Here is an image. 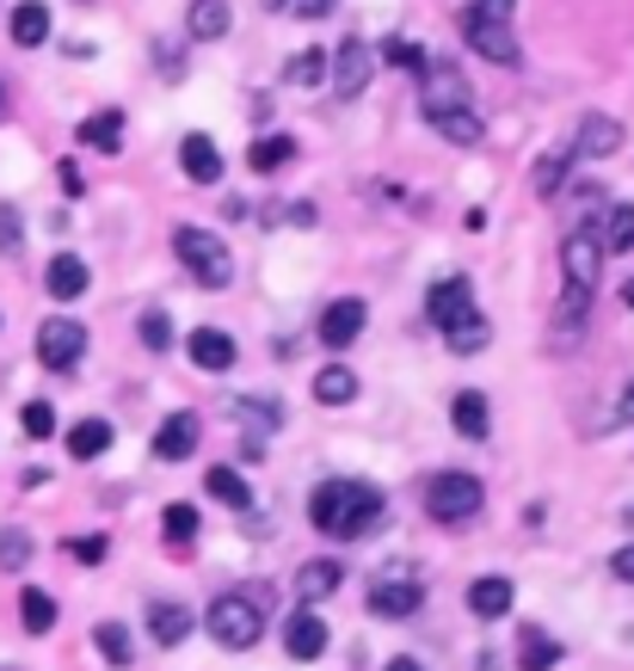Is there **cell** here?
I'll list each match as a JSON object with an SVG mask.
<instances>
[{"instance_id": "1", "label": "cell", "mask_w": 634, "mask_h": 671, "mask_svg": "<svg viewBox=\"0 0 634 671\" xmlns=\"http://www.w3.org/2000/svg\"><path fill=\"white\" fill-rule=\"evenodd\" d=\"M383 512H388L383 487H370V481H345V474H339V481H320L315 500H308L315 530H320V536H333V542L376 536V530H383Z\"/></svg>"}, {"instance_id": "2", "label": "cell", "mask_w": 634, "mask_h": 671, "mask_svg": "<svg viewBox=\"0 0 634 671\" xmlns=\"http://www.w3.org/2000/svg\"><path fill=\"white\" fill-rule=\"evenodd\" d=\"M172 253H179V265H186L191 277H198L204 290H228L235 284V253H228L222 235H210V228H172Z\"/></svg>"}, {"instance_id": "3", "label": "cell", "mask_w": 634, "mask_h": 671, "mask_svg": "<svg viewBox=\"0 0 634 671\" xmlns=\"http://www.w3.org/2000/svg\"><path fill=\"white\" fill-rule=\"evenodd\" d=\"M481 505H487V493H481V481H475V474H463V468L432 474V481H425V517H432V524H449V530L475 524Z\"/></svg>"}, {"instance_id": "4", "label": "cell", "mask_w": 634, "mask_h": 671, "mask_svg": "<svg viewBox=\"0 0 634 671\" xmlns=\"http://www.w3.org/2000/svg\"><path fill=\"white\" fill-rule=\"evenodd\" d=\"M204 622H210V634H216L222 647L247 653V647H259V634H265V598H259V592H222Z\"/></svg>"}, {"instance_id": "5", "label": "cell", "mask_w": 634, "mask_h": 671, "mask_svg": "<svg viewBox=\"0 0 634 671\" xmlns=\"http://www.w3.org/2000/svg\"><path fill=\"white\" fill-rule=\"evenodd\" d=\"M456 26H463V38H468V50H475V56H487V62H499V68H512V62H517L512 19H493V13H481L475 0H468Z\"/></svg>"}, {"instance_id": "6", "label": "cell", "mask_w": 634, "mask_h": 671, "mask_svg": "<svg viewBox=\"0 0 634 671\" xmlns=\"http://www.w3.org/2000/svg\"><path fill=\"white\" fill-rule=\"evenodd\" d=\"M561 272L579 290H597V277H604V228H573L561 240Z\"/></svg>"}, {"instance_id": "7", "label": "cell", "mask_w": 634, "mask_h": 671, "mask_svg": "<svg viewBox=\"0 0 634 671\" xmlns=\"http://www.w3.org/2000/svg\"><path fill=\"white\" fill-rule=\"evenodd\" d=\"M80 352H87V327H80V320L50 315V320L38 327V357H43V369H75Z\"/></svg>"}, {"instance_id": "8", "label": "cell", "mask_w": 634, "mask_h": 671, "mask_svg": "<svg viewBox=\"0 0 634 671\" xmlns=\"http://www.w3.org/2000/svg\"><path fill=\"white\" fill-rule=\"evenodd\" d=\"M425 315H432V327L456 333L463 320H475V290H468V277H437L432 296H425Z\"/></svg>"}, {"instance_id": "9", "label": "cell", "mask_w": 634, "mask_h": 671, "mask_svg": "<svg viewBox=\"0 0 634 671\" xmlns=\"http://www.w3.org/2000/svg\"><path fill=\"white\" fill-rule=\"evenodd\" d=\"M364 327H370V308L357 303V296H339V303L320 308L315 339L327 345V352H345V345H357V333H364Z\"/></svg>"}, {"instance_id": "10", "label": "cell", "mask_w": 634, "mask_h": 671, "mask_svg": "<svg viewBox=\"0 0 634 671\" xmlns=\"http://www.w3.org/2000/svg\"><path fill=\"white\" fill-rule=\"evenodd\" d=\"M370 75H376V50L364 38H345L339 50H333V92H339V99H357V92L370 87Z\"/></svg>"}, {"instance_id": "11", "label": "cell", "mask_w": 634, "mask_h": 671, "mask_svg": "<svg viewBox=\"0 0 634 671\" xmlns=\"http://www.w3.org/2000/svg\"><path fill=\"white\" fill-rule=\"evenodd\" d=\"M419 106H425V118H449V111H468V80L456 75V68H425V87H419Z\"/></svg>"}, {"instance_id": "12", "label": "cell", "mask_w": 634, "mask_h": 671, "mask_svg": "<svg viewBox=\"0 0 634 671\" xmlns=\"http://www.w3.org/2000/svg\"><path fill=\"white\" fill-rule=\"evenodd\" d=\"M419 604H425V585L413 580V573H388V580L370 585V610H376V616H388V622H395V616H413Z\"/></svg>"}, {"instance_id": "13", "label": "cell", "mask_w": 634, "mask_h": 671, "mask_svg": "<svg viewBox=\"0 0 634 671\" xmlns=\"http://www.w3.org/2000/svg\"><path fill=\"white\" fill-rule=\"evenodd\" d=\"M327 641H333V634H327V622H320L315 604H303L290 622H284V653H290V659H320V653H327Z\"/></svg>"}, {"instance_id": "14", "label": "cell", "mask_w": 634, "mask_h": 671, "mask_svg": "<svg viewBox=\"0 0 634 671\" xmlns=\"http://www.w3.org/2000/svg\"><path fill=\"white\" fill-rule=\"evenodd\" d=\"M179 167H186L191 185H222V148H216L204 130H191L186 142H179Z\"/></svg>"}, {"instance_id": "15", "label": "cell", "mask_w": 634, "mask_h": 671, "mask_svg": "<svg viewBox=\"0 0 634 671\" xmlns=\"http://www.w3.org/2000/svg\"><path fill=\"white\" fill-rule=\"evenodd\" d=\"M198 432H204L198 413H172V420H160V432H155V456H160V462H186L191 450H198Z\"/></svg>"}, {"instance_id": "16", "label": "cell", "mask_w": 634, "mask_h": 671, "mask_svg": "<svg viewBox=\"0 0 634 671\" xmlns=\"http://www.w3.org/2000/svg\"><path fill=\"white\" fill-rule=\"evenodd\" d=\"M573 148H579V160L616 155V148H622V124L604 118V111H592V118H579V130H573Z\"/></svg>"}, {"instance_id": "17", "label": "cell", "mask_w": 634, "mask_h": 671, "mask_svg": "<svg viewBox=\"0 0 634 671\" xmlns=\"http://www.w3.org/2000/svg\"><path fill=\"white\" fill-rule=\"evenodd\" d=\"M228 26H235L228 0H191V7H186V38H191V43H216V38H228Z\"/></svg>"}, {"instance_id": "18", "label": "cell", "mask_w": 634, "mask_h": 671, "mask_svg": "<svg viewBox=\"0 0 634 671\" xmlns=\"http://www.w3.org/2000/svg\"><path fill=\"white\" fill-rule=\"evenodd\" d=\"M579 160V148H573V136L561 148H548V155L536 160V172H529V185H536V198H561L567 191V167Z\"/></svg>"}, {"instance_id": "19", "label": "cell", "mask_w": 634, "mask_h": 671, "mask_svg": "<svg viewBox=\"0 0 634 671\" xmlns=\"http://www.w3.org/2000/svg\"><path fill=\"white\" fill-rule=\"evenodd\" d=\"M512 598H517V585L505 580V573H481V580L468 585V610H475L481 622L505 616V610H512Z\"/></svg>"}, {"instance_id": "20", "label": "cell", "mask_w": 634, "mask_h": 671, "mask_svg": "<svg viewBox=\"0 0 634 671\" xmlns=\"http://www.w3.org/2000/svg\"><path fill=\"white\" fill-rule=\"evenodd\" d=\"M43 290H50L56 303H80V296H87V259H75V253H56L50 272H43Z\"/></svg>"}, {"instance_id": "21", "label": "cell", "mask_w": 634, "mask_h": 671, "mask_svg": "<svg viewBox=\"0 0 634 671\" xmlns=\"http://www.w3.org/2000/svg\"><path fill=\"white\" fill-rule=\"evenodd\" d=\"M449 425L468 437V444H481V437L493 432V413H487V395L481 388H463V395L449 401Z\"/></svg>"}, {"instance_id": "22", "label": "cell", "mask_w": 634, "mask_h": 671, "mask_svg": "<svg viewBox=\"0 0 634 671\" xmlns=\"http://www.w3.org/2000/svg\"><path fill=\"white\" fill-rule=\"evenodd\" d=\"M555 665H561V641L548 629L517 634V671H555Z\"/></svg>"}, {"instance_id": "23", "label": "cell", "mask_w": 634, "mask_h": 671, "mask_svg": "<svg viewBox=\"0 0 634 671\" xmlns=\"http://www.w3.org/2000/svg\"><path fill=\"white\" fill-rule=\"evenodd\" d=\"M191 364L198 369H235V339L222 327H198L191 333Z\"/></svg>"}, {"instance_id": "24", "label": "cell", "mask_w": 634, "mask_h": 671, "mask_svg": "<svg viewBox=\"0 0 634 671\" xmlns=\"http://www.w3.org/2000/svg\"><path fill=\"white\" fill-rule=\"evenodd\" d=\"M345 580V566L339 561H308L303 573H296V592H303V604H320V598H333Z\"/></svg>"}, {"instance_id": "25", "label": "cell", "mask_w": 634, "mask_h": 671, "mask_svg": "<svg viewBox=\"0 0 634 671\" xmlns=\"http://www.w3.org/2000/svg\"><path fill=\"white\" fill-rule=\"evenodd\" d=\"M148 634L160 647H179L191 634V610L186 604H148Z\"/></svg>"}, {"instance_id": "26", "label": "cell", "mask_w": 634, "mask_h": 671, "mask_svg": "<svg viewBox=\"0 0 634 671\" xmlns=\"http://www.w3.org/2000/svg\"><path fill=\"white\" fill-rule=\"evenodd\" d=\"M43 38H50V7H43V0L13 7V43H19V50H38Z\"/></svg>"}, {"instance_id": "27", "label": "cell", "mask_w": 634, "mask_h": 671, "mask_svg": "<svg viewBox=\"0 0 634 671\" xmlns=\"http://www.w3.org/2000/svg\"><path fill=\"white\" fill-rule=\"evenodd\" d=\"M80 142L99 148V155H118L123 148V111H93V118L80 124Z\"/></svg>"}, {"instance_id": "28", "label": "cell", "mask_w": 634, "mask_h": 671, "mask_svg": "<svg viewBox=\"0 0 634 671\" xmlns=\"http://www.w3.org/2000/svg\"><path fill=\"white\" fill-rule=\"evenodd\" d=\"M111 437H118V432H111L106 420H80L75 432H68V456H75V462H93V456H106V450H111Z\"/></svg>"}, {"instance_id": "29", "label": "cell", "mask_w": 634, "mask_h": 671, "mask_svg": "<svg viewBox=\"0 0 634 671\" xmlns=\"http://www.w3.org/2000/svg\"><path fill=\"white\" fill-rule=\"evenodd\" d=\"M204 487H210V500H222L228 512H247V505H252V487L240 481V468H228V462H216Z\"/></svg>"}, {"instance_id": "30", "label": "cell", "mask_w": 634, "mask_h": 671, "mask_svg": "<svg viewBox=\"0 0 634 671\" xmlns=\"http://www.w3.org/2000/svg\"><path fill=\"white\" fill-rule=\"evenodd\" d=\"M315 401H320V407H345V401H357V376L345 364H327L315 376Z\"/></svg>"}, {"instance_id": "31", "label": "cell", "mask_w": 634, "mask_h": 671, "mask_svg": "<svg viewBox=\"0 0 634 671\" xmlns=\"http://www.w3.org/2000/svg\"><path fill=\"white\" fill-rule=\"evenodd\" d=\"M320 80H327V56L315 50V43H308V50H296L290 62H284V87H320Z\"/></svg>"}, {"instance_id": "32", "label": "cell", "mask_w": 634, "mask_h": 671, "mask_svg": "<svg viewBox=\"0 0 634 671\" xmlns=\"http://www.w3.org/2000/svg\"><path fill=\"white\" fill-rule=\"evenodd\" d=\"M247 160H252V172H278V167L296 160V142L290 136H259V142L247 148Z\"/></svg>"}, {"instance_id": "33", "label": "cell", "mask_w": 634, "mask_h": 671, "mask_svg": "<svg viewBox=\"0 0 634 671\" xmlns=\"http://www.w3.org/2000/svg\"><path fill=\"white\" fill-rule=\"evenodd\" d=\"M597 228H604V253H634V204H610Z\"/></svg>"}, {"instance_id": "34", "label": "cell", "mask_w": 634, "mask_h": 671, "mask_svg": "<svg viewBox=\"0 0 634 671\" xmlns=\"http://www.w3.org/2000/svg\"><path fill=\"white\" fill-rule=\"evenodd\" d=\"M19 616H26L31 634H50L56 629V598L38 592V585H26V592H19Z\"/></svg>"}, {"instance_id": "35", "label": "cell", "mask_w": 634, "mask_h": 671, "mask_svg": "<svg viewBox=\"0 0 634 671\" xmlns=\"http://www.w3.org/2000/svg\"><path fill=\"white\" fill-rule=\"evenodd\" d=\"M437 136H444V142H456V148H481V118H475V106L468 111H449V118H437Z\"/></svg>"}, {"instance_id": "36", "label": "cell", "mask_w": 634, "mask_h": 671, "mask_svg": "<svg viewBox=\"0 0 634 671\" xmlns=\"http://www.w3.org/2000/svg\"><path fill=\"white\" fill-rule=\"evenodd\" d=\"M93 641H99V653H106L111 665H130V659H136L130 629H123V622H99V629H93Z\"/></svg>"}, {"instance_id": "37", "label": "cell", "mask_w": 634, "mask_h": 671, "mask_svg": "<svg viewBox=\"0 0 634 671\" xmlns=\"http://www.w3.org/2000/svg\"><path fill=\"white\" fill-rule=\"evenodd\" d=\"M235 420L247 425V432H278V401H235Z\"/></svg>"}, {"instance_id": "38", "label": "cell", "mask_w": 634, "mask_h": 671, "mask_svg": "<svg viewBox=\"0 0 634 671\" xmlns=\"http://www.w3.org/2000/svg\"><path fill=\"white\" fill-rule=\"evenodd\" d=\"M31 561V536L26 530H0V573H19Z\"/></svg>"}, {"instance_id": "39", "label": "cell", "mask_w": 634, "mask_h": 671, "mask_svg": "<svg viewBox=\"0 0 634 671\" xmlns=\"http://www.w3.org/2000/svg\"><path fill=\"white\" fill-rule=\"evenodd\" d=\"M19 425H26V437H56V407H50V401H26Z\"/></svg>"}, {"instance_id": "40", "label": "cell", "mask_w": 634, "mask_h": 671, "mask_svg": "<svg viewBox=\"0 0 634 671\" xmlns=\"http://www.w3.org/2000/svg\"><path fill=\"white\" fill-rule=\"evenodd\" d=\"M142 345H148V352H167V345H172V320H167V308H148V315H142Z\"/></svg>"}, {"instance_id": "41", "label": "cell", "mask_w": 634, "mask_h": 671, "mask_svg": "<svg viewBox=\"0 0 634 671\" xmlns=\"http://www.w3.org/2000/svg\"><path fill=\"white\" fill-rule=\"evenodd\" d=\"M444 339H449V352H481V345H487V320H463V327H456V333H444Z\"/></svg>"}, {"instance_id": "42", "label": "cell", "mask_w": 634, "mask_h": 671, "mask_svg": "<svg viewBox=\"0 0 634 671\" xmlns=\"http://www.w3.org/2000/svg\"><path fill=\"white\" fill-rule=\"evenodd\" d=\"M160 524H167L172 542H191V536H198V512H191V505H167V517H160Z\"/></svg>"}, {"instance_id": "43", "label": "cell", "mask_w": 634, "mask_h": 671, "mask_svg": "<svg viewBox=\"0 0 634 671\" xmlns=\"http://www.w3.org/2000/svg\"><path fill=\"white\" fill-rule=\"evenodd\" d=\"M383 62L388 68H425V50H419V43H407V38H388L383 43Z\"/></svg>"}, {"instance_id": "44", "label": "cell", "mask_w": 634, "mask_h": 671, "mask_svg": "<svg viewBox=\"0 0 634 671\" xmlns=\"http://www.w3.org/2000/svg\"><path fill=\"white\" fill-rule=\"evenodd\" d=\"M271 7H278V13H290V19H327L339 0H271Z\"/></svg>"}, {"instance_id": "45", "label": "cell", "mask_w": 634, "mask_h": 671, "mask_svg": "<svg viewBox=\"0 0 634 671\" xmlns=\"http://www.w3.org/2000/svg\"><path fill=\"white\" fill-rule=\"evenodd\" d=\"M19 240H26L19 235V210L13 204H0V253H19Z\"/></svg>"}, {"instance_id": "46", "label": "cell", "mask_w": 634, "mask_h": 671, "mask_svg": "<svg viewBox=\"0 0 634 671\" xmlns=\"http://www.w3.org/2000/svg\"><path fill=\"white\" fill-rule=\"evenodd\" d=\"M68 554H75V561H87V566L106 561V536H75V542H68Z\"/></svg>"}, {"instance_id": "47", "label": "cell", "mask_w": 634, "mask_h": 671, "mask_svg": "<svg viewBox=\"0 0 634 671\" xmlns=\"http://www.w3.org/2000/svg\"><path fill=\"white\" fill-rule=\"evenodd\" d=\"M610 580L634 585V542H628V549H616V554H610Z\"/></svg>"}, {"instance_id": "48", "label": "cell", "mask_w": 634, "mask_h": 671, "mask_svg": "<svg viewBox=\"0 0 634 671\" xmlns=\"http://www.w3.org/2000/svg\"><path fill=\"white\" fill-rule=\"evenodd\" d=\"M56 185H62L68 198H80V191H87V185H80V167H75V160H62V167H56Z\"/></svg>"}, {"instance_id": "49", "label": "cell", "mask_w": 634, "mask_h": 671, "mask_svg": "<svg viewBox=\"0 0 634 671\" xmlns=\"http://www.w3.org/2000/svg\"><path fill=\"white\" fill-rule=\"evenodd\" d=\"M616 425H634V376H628V388H622V401H616Z\"/></svg>"}, {"instance_id": "50", "label": "cell", "mask_w": 634, "mask_h": 671, "mask_svg": "<svg viewBox=\"0 0 634 671\" xmlns=\"http://www.w3.org/2000/svg\"><path fill=\"white\" fill-rule=\"evenodd\" d=\"M475 7H481V13H493V19H512L517 0H475Z\"/></svg>"}, {"instance_id": "51", "label": "cell", "mask_w": 634, "mask_h": 671, "mask_svg": "<svg viewBox=\"0 0 634 671\" xmlns=\"http://www.w3.org/2000/svg\"><path fill=\"white\" fill-rule=\"evenodd\" d=\"M383 671H425V665H419V659H407V653H400V659H388Z\"/></svg>"}, {"instance_id": "52", "label": "cell", "mask_w": 634, "mask_h": 671, "mask_svg": "<svg viewBox=\"0 0 634 671\" xmlns=\"http://www.w3.org/2000/svg\"><path fill=\"white\" fill-rule=\"evenodd\" d=\"M622 303H628V308H634V277H628V284H622Z\"/></svg>"}, {"instance_id": "53", "label": "cell", "mask_w": 634, "mask_h": 671, "mask_svg": "<svg viewBox=\"0 0 634 671\" xmlns=\"http://www.w3.org/2000/svg\"><path fill=\"white\" fill-rule=\"evenodd\" d=\"M0 671H19V665H0Z\"/></svg>"}, {"instance_id": "54", "label": "cell", "mask_w": 634, "mask_h": 671, "mask_svg": "<svg viewBox=\"0 0 634 671\" xmlns=\"http://www.w3.org/2000/svg\"><path fill=\"white\" fill-rule=\"evenodd\" d=\"M0 106H7V92H0Z\"/></svg>"}]
</instances>
